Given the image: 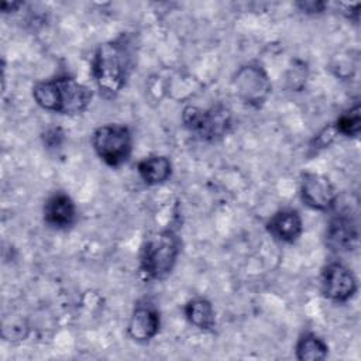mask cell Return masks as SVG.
Returning <instances> with one entry per match:
<instances>
[{
	"mask_svg": "<svg viewBox=\"0 0 361 361\" xmlns=\"http://www.w3.org/2000/svg\"><path fill=\"white\" fill-rule=\"evenodd\" d=\"M133 45L127 35L100 44L92 59V73L100 93L116 97L127 85L133 71Z\"/></svg>",
	"mask_w": 361,
	"mask_h": 361,
	"instance_id": "6da1fadb",
	"label": "cell"
},
{
	"mask_svg": "<svg viewBox=\"0 0 361 361\" xmlns=\"http://www.w3.org/2000/svg\"><path fill=\"white\" fill-rule=\"evenodd\" d=\"M92 96V90L86 85L68 75L41 80L32 87V97L41 109L63 116L86 111Z\"/></svg>",
	"mask_w": 361,
	"mask_h": 361,
	"instance_id": "7a4b0ae2",
	"label": "cell"
},
{
	"mask_svg": "<svg viewBox=\"0 0 361 361\" xmlns=\"http://www.w3.org/2000/svg\"><path fill=\"white\" fill-rule=\"evenodd\" d=\"M180 252V240L169 228L145 235L138 255L140 271L148 281H162L173 269Z\"/></svg>",
	"mask_w": 361,
	"mask_h": 361,
	"instance_id": "3957f363",
	"label": "cell"
},
{
	"mask_svg": "<svg viewBox=\"0 0 361 361\" xmlns=\"http://www.w3.org/2000/svg\"><path fill=\"white\" fill-rule=\"evenodd\" d=\"M182 121L185 127L204 141H219L224 138L231 130V111L223 106L216 104L209 109L188 106L182 111Z\"/></svg>",
	"mask_w": 361,
	"mask_h": 361,
	"instance_id": "277c9868",
	"label": "cell"
},
{
	"mask_svg": "<svg viewBox=\"0 0 361 361\" xmlns=\"http://www.w3.org/2000/svg\"><path fill=\"white\" fill-rule=\"evenodd\" d=\"M96 155L111 168L126 164L133 151V135L127 126L110 123L97 127L92 135Z\"/></svg>",
	"mask_w": 361,
	"mask_h": 361,
	"instance_id": "5b68a950",
	"label": "cell"
},
{
	"mask_svg": "<svg viewBox=\"0 0 361 361\" xmlns=\"http://www.w3.org/2000/svg\"><path fill=\"white\" fill-rule=\"evenodd\" d=\"M234 87L238 97L252 107H261L271 93V82L259 65L241 66L234 76Z\"/></svg>",
	"mask_w": 361,
	"mask_h": 361,
	"instance_id": "8992f818",
	"label": "cell"
},
{
	"mask_svg": "<svg viewBox=\"0 0 361 361\" xmlns=\"http://www.w3.org/2000/svg\"><path fill=\"white\" fill-rule=\"evenodd\" d=\"M320 285L324 298L334 303L348 302L358 289L355 275L341 262H330L323 268Z\"/></svg>",
	"mask_w": 361,
	"mask_h": 361,
	"instance_id": "52a82bcc",
	"label": "cell"
},
{
	"mask_svg": "<svg viewBox=\"0 0 361 361\" xmlns=\"http://www.w3.org/2000/svg\"><path fill=\"white\" fill-rule=\"evenodd\" d=\"M299 196L305 206L327 212L334 207L337 202V192L331 180L317 172H305L299 183Z\"/></svg>",
	"mask_w": 361,
	"mask_h": 361,
	"instance_id": "ba28073f",
	"label": "cell"
},
{
	"mask_svg": "<svg viewBox=\"0 0 361 361\" xmlns=\"http://www.w3.org/2000/svg\"><path fill=\"white\" fill-rule=\"evenodd\" d=\"M324 240L326 245L336 252H345L357 245L358 226L348 210H341L330 219Z\"/></svg>",
	"mask_w": 361,
	"mask_h": 361,
	"instance_id": "9c48e42d",
	"label": "cell"
},
{
	"mask_svg": "<svg viewBox=\"0 0 361 361\" xmlns=\"http://www.w3.org/2000/svg\"><path fill=\"white\" fill-rule=\"evenodd\" d=\"M44 221L55 230H66L76 221L78 210L72 197L65 192H55L44 203Z\"/></svg>",
	"mask_w": 361,
	"mask_h": 361,
	"instance_id": "30bf717a",
	"label": "cell"
},
{
	"mask_svg": "<svg viewBox=\"0 0 361 361\" xmlns=\"http://www.w3.org/2000/svg\"><path fill=\"white\" fill-rule=\"evenodd\" d=\"M159 326L161 319L158 310L149 303H138L130 316L127 333L134 341L145 343L158 334Z\"/></svg>",
	"mask_w": 361,
	"mask_h": 361,
	"instance_id": "8fae6325",
	"label": "cell"
},
{
	"mask_svg": "<svg viewBox=\"0 0 361 361\" xmlns=\"http://www.w3.org/2000/svg\"><path fill=\"white\" fill-rule=\"evenodd\" d=\"M265 227L275 240L285 244L295 243L303 233L302 217L293 209H282L276 212L269 217Z\"/></svg>",
	"mask_w": 361,
	"mask_h": 361,
	"instance_id": "7c38bea8",
	"label": "cell"
},
{
	"mask_svg": "<svg viewBox=\"0 0 361 361\" xmlns=\"http://www.w3.org/2000/svg\"><path fill=\"white\" fill-rule=\"evenodd\" d=\"M141 180L148 186L166 182L172 175V162L165 155H151L141 159L137 165Z\"/></svg>",
	"mask_w": 361,
	"mask_h": 361,
	"instance_id": "4fadbf2b",
	"label": "cell"
},
{
	"mask_svg": "<svg viewBox=\"0 0 361 361\" xmlns=\"http://www.w3.org/2000/svg\"><path fill=\"white\" fill-rule=\"evenodd\" d=\"M188 322L199 330L209 331L216 326V313L210 300L206 298H193L185 305Z\"/></svg>",
	"mask_w": 361,
	"mask_h": 361,
	"instance_id": "5bb4252c",
	"label": "cell"
},
{
	"mask_svg": "<svg viewBox=\"0 0 361 361\" xmlns=\"http://www.w3.org/2000/svg\"><path fill=\"white\" fill-rule=\"evenodd\" d=\"M327 344L314 333H303L296 341L295 354L300 361H319L327 357Z\"/></svg>",
	"mask_w": 361,
	"mask_h": 361,
	"instance_id": "9a60e30c",
	"label": "cell"
},
{
	"mask_svg": "<svg viewBox=\"0 0 361 361\" xmlns=\"http://www.w3.org/2000/svg\"><path fill=\"white\" fill-rule=\"evenodd\" d=\"M333 127L336 134H341L344 137H358L361 130L360 104L357 103L355 106L343 111L333 124Z\"/></svg>",
	"mask_w": 361,
	"mask_h": 361,
	"instance_id": "2e32d148",
	"label": "cell"
},
{
	"mask_svg": "<svg viewBox=\"0 0 361 361\" xmlns=\"http://www.w3.org/2000/svg\"><path fill=\"white\" fill-rule=\"evenodd\" d=\"M303 13L307 14H314V13H322L326 7V3L323 1H300L296 4Z\"/></svg>",
	"mask_w": 361,
	"mask_h": 361,
	"instance_id": "e0dca14e",
	"label": "cell"
}]
</instances>
